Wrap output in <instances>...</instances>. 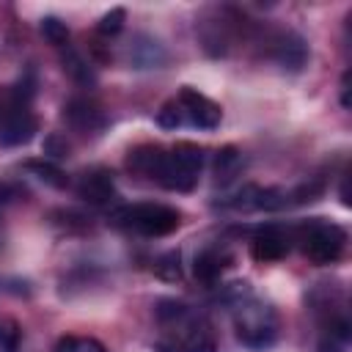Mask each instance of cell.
<instances>
[{"label": "cell", "instance_id": "5bb4252c", "mask_svg": "<svg viewBox=\"0 0 352 352\" xmlns=\"http://www.w3.org/2000/svg\"><path fill=\"white\" fill-rule=\"evenodd\" d=\"M60 63H63V72H66L74 82H80V85H94V82H96L94 69H91V66L82 60V55H80V52H74L72 47H66V52H63Z\"/></svg>", "mask_w": 352, "mask_h": 352}, {"label": "cell", "instance_id": "603a6c76", "mask_svg": "<svg viewBox=\"0 0 352 352\" xmlns=\"http://www.w3.org/2000/svg\"><path fill=\"white\" fill-rule=\"evenodd\" d=\"M44 154H50V157H55V160L69 157V143L60 140V135H50L47 143H44Z\"/></svg>", "mask_w": 352, "mask_h": 352}, {"label": "cell", "instance_id": "30bf717a", "mask_svg": "<svg viewBox=\"0 0 352 352\" xmlns=\"http://www.w3.org/2000/svg\"><path fill=\"white\" fill-rule=\"evenodd\" d=\"M77 198H82L91 206H107L116 198V182L107 168H88L80 173L74 184Z\"/></svg>", "mask_w": 352, "mask_h": 352}, {"label": "cell", "instance_id": "7a4b0ae2", "mask_svg": "<svg viewBox=\"0 0 352 352\" xmlns=\"http://www.w3.org/2000/svg\"><path fill=\"white\" fill-rule=\"evenodd\" d=\"M278 314L270 302L248 294L245 289L234 300V330L242 346L250 352H264L278 341Z\"/></svg>", "mask_w": 352, "mask_h": 352}, {"label": "cell", "instance_id": "52a82bcc", "mask_svg": "<svg viewBox=\"0 0 352 352\" xmlns=\"http://www.w3.org/2000/svg\"><path fill=\"white\" fill-rule=\"evenodd\" d=\"M33 99H25L14 91H8L0 99V146H25L38 132V118L30 110Z\"/></svg>", "mask_w": 352, "mask_h": 352}, {"label": "cell", "instance_id": "9a60e30c", "mask_svg": "<svg viewBox=\"0 0 352 352\" xmlns=\"http://www.w3.org/2000/svg\"><path fill=\"white\" fill-rule=\"evenodd\" d=\"M25 168L33 170L41 182H47V184H52V187H66V184H69V176H66L52 160H30Z\"/></svg>", "mask_w": 352, "mask_h": 352}, {"label": "cell", "instance_id": "2e32d148", "mask_svg": "<svg viewBox=\"0 0 352 352\" xmlns=\"http://www.w3.org/2000/svg\"><path fill=\"white\" fill-rule=\"evenodd\" d=\"M143 41H146V44H135V47L129 50L132 63H138V69H148V66L162 63V60H165V52L160 50V44L151 41V38H143Z\"/></svg>", "mask_w": 352, "mask_h": 352}, {"label": "cell", "instance_id": "d6986e66", "mask_svg": "<svg viewBox=\"0 0 352 352\" xmlns=\"http://www.w3.org/2000/svg\"><path fill=\"white\" fill-rule=\"evenodd\" d=\"M22 341V327L14 316L0 314V352H16Z\"/></svg>", "mask_w": 352, "mask_h": 352}, {"label": "cell", "instance_id": "ac0fdd59", "mask_svg": "<svg viewBox=\"0 0 352 352\" xmlns=\"http://www.w3.org/2000/svg\"><path fill=\"white\" fill-rule=\"evenodd\" d=\"M154 275L162 280H179L182 278V256L179 250H168L154 258Z\"/></svg>", "mask_w": 352, "mask_h": 352}, {"label": "cell", "instance_id": "9c48e42d", "mask_svg": "<svg viewBox=\"0 0 352 352\" xmlns=\"http://www.w3.org/2000/svg\"><path fill=\"white\" fill-rule=\"evenodd\" d=\"M267 52L270 58L283 69V72H300L308 63V44L300 33L294 30H278L270 41H267Z\"/></svg>", "mask_w": 352, "mask_h": 352}, {"label": "cell", "instance_id": "8992f818", "mask_svg": "<svg viewBox=\"0 0 352 352\" xmlns=\"http://www.w3.org/2000/svg\"><path fill=\"white\" fill-rule=\"evenodd\" d=\"M292 234H294V242H300L302 256L319 267L336 264L346 250V231L338 223H330L322 217L305 220L302 226L292 228Z\"/></svg>", "mask_w": 352, "mask_h": 352}, {"label": "cell", "instance_id": "7402d4cb", "mask_svg": "<svg viewBox=\"0 0 352 352\" xmlns=\"http://www.w3.org/2000/svg\"><path fill=\"white\" fill-rule=\"evenodd\" d=\"M239 165H242V160H239V154H236L234 148H223V151H217V162H214L217 179H220V176H223V182L234 179L236 170H239Z\"/></svg>", "mask_w": 352, "mask_h": 352}, {"label": "cell", "instance_id": "4fadbf2b", "mask_svg": "<svg viewBox=\"0 0 352 352\" xmlns=\"http://www.w3.org/2000/svg\"><path fill=\"white\" fill-rule=\"evenodd\" d=\"M160 157H162V148H160V146H151V143L138 146V148H132L129 157H126V170L135 173V176H148V179H154V170H157Z\"/></svg>", "mask_w": 352, "mask_h": 352}, {"label": "cell", "instance_id": "e0dca14e", "mask_svg": "<svg viewBox=\"0 0 352 352\" xmlns=\"http://www.w3.org/2000/svg\"><path fill=\"white\" fill-rule=\"evenodd\" d=\"M55 352H107V346L91 336H63L55 344Z\"/></svg>", "mask_w": 352, "mask_h": 352}, {"label": "cell", "instance_id": "cb8c5ba5", "mask_svg": "<svg viewBox=\"0 0 352 352\" xmlns=\"http://www.w3.org/2000/svg\"><path fill=\"white\" fill-rule=\"evenodd\" d=\"M19 198V187L11 184V182H0V214L6 212L8 204H14Z\"/></svg>", "mask_w": 352, "mask_h": 352}, {"label": "cell", "instance_id": "ffe728a7", "mask_svg": "<svg viewBox=\"0 0 352 352\" xmlns=\"http://www.w3.org/2000/svg\"><path fill=\"white\" fill-rule=\"evenodd\" d=\"M38 30H41V36H44L52 47H69V28H66L63 19H58V16H44L41 25H38Z\"/></svg>", "mask_w": 352, "mask_h": 352}, {"label": "cell", "instance_id": "44dd1931", "mask_svg": "<svg viewBox=\"0 0 352 352\" xmlns=\"http://www.w3.org/2000/svg\"><path fill=\"white\" fill-rule=\"evenodd\" d=\"M124 22H126V11H124L121 6H116V8H110V11L96 22V33L104 36V38H113V36H118V33L124 30Z\"/></svg>", "mask_w": 352, "mask_h": 352}, {"label": "cell", "instance_id": "d4e9b609", "mask_svg": "<svg viewBox=\"0 0 352 352\" xmlns=\"http://www.w3.org/2000/svg\"><path fill=\"white\" fill-rule=\"evenodd\" d=\"M341 104L349 107V72H346L344 80H341Z\"/></svg>", "mask_w": 352, "mask_h": 352}, {"label": "cell", "instance_id": "ba28073f", "mask_svg": "<svg viewBox=\"0 0 352 352\" xmlns=\"http://www.w3.org/2000/svg\"><path fill=\"white\" fill-rule=\"evenodd\" d=\"M294 234L280 223H267L250 236V253L256 261H278L289 253Z\"/></svg>", "mask_w": 352, "mask_h": 352}, {"label": "cell", "instance_id": "277c9868", "mask_svg": "<svg viewBox=\"0 0 352 352\" xmlns=\"http://www.w3.org/2000/svg\"><path fill=\"white\" fill-rule=\"evenodd\" d=\"M204 162H206L204 148L195 146V143L182 140L170 148H162V157L157 162V170H154L151 182L162 184L170 192H190V190H195V184L201 179Z\"/></svg>", "mask_w": 352, "mask_h": 352}, {"label": "cell", "instance_id": "3957f363", "mask_svg": "<svg viewBox=\"0 0 352 352\" xmlns=\"http://www.w3.org/2000/svg\"><path fill=\"white\" fill-rule=\"evenodd\" d=\"M223 121V110L217 102H212L209 96L198 94L195 88L184 85L173 99H168L160 110H157V124L162 129H176V126H195L204 132L217 129Z\"/></svg>", "mask_w": 352, "mask_h": 352}, {"label": "cell", "instance_id": "5b68a950", "mask_svg": "<svg viewBox=\"0 0 352 352\" xmlns=\"http://www.w3.org/2000/svg\"><path fill=\"white\" fill-rule=\"evenodd\" d=\"M110 223L140 236H168L182 226V212L176 206L154 204V201L124 204L110 212Z\"/></svg>", "mask_w": 352, "mask_h": 352}, {"label": "cell", "instance_id": "8fae6325", "mask_svg": "<svg viewBox=\"0 0 352 352\" xmlns=\"http://www.w3.org/2000/svg\"><path fill=\"white\" fill-rule=\"evenodd\" d=\"M63 121H66L72 129L85 132V135H88V132H99V129H104V124H107L102 107L94 104L91 99H69V102L63 104Z\"/></svg>", "mask_w": 352, "mask_h": 352}, {"label": "cell", "instance_id": "7c38bea8", "mask_svg": "<svg viewBox=\"0 0 352 352\" xmlns=\"http://www.w3.org/2000/svg\"><path fill=\"white\" fill-rule=\"evenodd\" d=\"M234 264V256L226 250V248H220V245H212V248H204L198 256H195V261H192V272H195V278L201 280V283H217L220 278H223V272L228 270Z\"/></svg>", "mask_w": 352, "mask_h": 352}, {"label": "cell", "instance_id": "6da1fadb", "mask_svg": "<svg viewBox=\"0 0 352 352\" xmlns=\"http://www.w3.org/2000/svg\"><path fill=\"white\" fill-rule=\"evenodd\" d=\"M157 352H217V341L209 322L179 300L157 302Z\"/></svg>", "mask_w": 352, "mask_h": 352}]
</instances>
